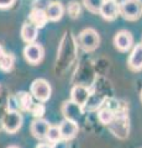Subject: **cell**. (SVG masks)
I'll use <instances>...</instances> for the list:
<instances>
[{
    "instance_id": "obj_6",
    "label": "cell",
    "mask_w": 142,
    "mask_h": 148,
    "mask_svg": "<svg viewBox=\"0 0 142 148\" xmlns=\"http://www.w3.org/2000/svg\"><path fill=\"white\" fill-rule=\"evenodd\" d=\"M114 45L120 52H127L134 46V36L130 31L121 30L116 32L115 37H114Z\"/></svg>"
},
{
    "instance_id": "obj_8",
    "label": "cell",
    "mask_w": 142,
    "mask_h": 148,
    "mask_svg": "<svg viewBox=\"0 0 142 148\" xmlns=\"http://www.w3.org/2000/svg\"><path fill=\"white\" fill-rule=\"evenodd\" d=\"M71 96H72L73 103H75L77 105H79V106H84L89 100L90 91L85 85L77 84V85H74L72 88Z\"/></svg>"
},
{
    "instance_id": "obj_19",
    "label": "cell",
    "mask_w": 142,
    "mask_h": 148,
    "mask_svg": "<svg viewBox=\"0 0 142 148\" xmlns=\"http://www.w3.org/2000/svg\"><path fill=\"white\" fill-rule=\"evenodd\" d=\"M105 0H83L84 6L88 9V11L93 14H99L100 9L104 5Z\"/></svg>"
},
{
    "instance_id": "obj_4",
    "label": "cell",
    "mask_w": 142,
    "mask_h": 148,
    "mask_svg": "<svg viewBox=\"0 0 142 148\" xmlns=\"http://www.w3.org/2000/svg\"><path fill=\"white\" fill-rule=\"evenodd\" d=\"M1 123H3V127L6 132L15 133L16 131H19L21 125H22V116L19 111L9 110L8 112L4 115Z\"/></svg>"
},
{
    "instance_id": "obj_24",
    "label": "cell",
    "mask_w": 142,
    "mask_h": 148,
    "mask_svg": "<svg viewBox=\"0 0 142 148\" xmlns=\"http://www.w3.org/2000/svg\"><path fill=\"white\" fill-rule=\"evenodd\" d=\"M52 148H69V145H68V141L61 140V141L54 143V145L52 146Z\"/></svg>"
},
{
    "instance_id": "obj_13",
    "label": "cell",
    "mask_w": 142,
    "mask_h": 148,
    "mask_svg": "<svg viewBox=\"0 0 142 148\" xmlns=\"http://www.w3.org/2000/svg\"><path fill=\"white\" fill-rule=\"evenodd\" d=\"M29 18L32 25H35L37 29H42V27L46 26V24L48 22V18H47V15H46V10H42V9H38V8H35L31 10L30 15H29Z\"/></svg>"
},
{
    "instance_id": "obj_26",
    "label": "cell",
    "mask_w": 142,
    "mask_h": 148,
    "mask_svg": "<svg viewBox=\"0 0 142 148\" xmlns=\"http://www.w3.org/2000/svg\"><path fill=\"white\" fill-rule=\"evenodd\" d=\"M4 53V49H3V47H1V46H0V56H1Z\"/></svg>"
},
{
    "instance_id": "obj_20",
    "label": "cell",
    "mask_w": 142,
    "mask_h": 148,
    "mask_svg": "<svg viewBox=\"0 0 142 148\" xmlns=\"http://www.w3.org/2000/svg\"><path fill=\"white\" fill-rule=\"evenodd\" d=\"M47 140L52 143H56L58 141L62 140V136H61V132H59V127L57 126H49L48 128V132H47Z\"/></svg>"
},
{
    "instance_id": "obj_21",
    "label": "cell",
    "mask_w": 142,
    "mask_h": 148,
    "mask_svg": "<svg viewBox=\"0 0 142 148\" xmlns=\"http://www.w3.org/2000/svg\"><path fill=\"white\" fill-rule=\"evenodd\" d=\"M30 112L34 115V117L36 119H42V116L46 112V108L42 103H37V104H32L30 108Z\"/></svg>"
},
{
    "instance_id": "obj_16",
    "label": "cell",
    "mask_w": 142,
    "mask_h": 148,
    "mask_svg": "<svg viewBox=\"0 0 142 148\" xmlns=\"http://www.w3.org/2000/svg\"><path fill=\"white\" fill-rule=\"evenodd\" d=\"M16 100V104H17V109H21V110H30L31 105H32V96H31L29 92L26 91H20L17 92V95L14 98Z\"/></svg>"
},
{
    "instance_id": "obj_17",
    "label": "cell",
    "mask_w": 142,
    "mask_h": 148,
    "mask_svg": "<svg viewBox=\"0 0 142 148\" xmlns=\"http://www.w3.org/2000/svg\"><path fill=\"white\" fill-rule=\"evenodd\" d=\"M14 64H15V57L11 53L4 52L0 56V71L10 72L14 68Z\"/></svg>"
},
{
    "instance_id": "obj_1",
    "label": "cell",
    "mask_w": 142,
    "mask_h": 148,
    "mask_svg": "<svg viewBox=\"0 0 142 148\" xmlns=\"http://www.w3.org/2000/svg\"><path fill=\"white\" fill-rule=\"evenodd\" d=\"M78 45L84 52H93L100 45V36L94 29H84L78 36Z\"/></svg>"
},
{
    "instance_id": "obj_18",
    "label": "cell",
    "mask_w": 142,
    "mask_h": 148,
    "mask_svg": "<svg viewBox=\"0 0 142 148\" xmlns=\"http://www.w3.org/2000/svg\"><path fill=\"white\" fill-rule=\"evenodd\" d=\"M114 117H115V114H114V111L109 108H105V109H102L98 112V119L99 121L104 123V125H110L113 122Z\"/></svg>"
},
{
    "instance_id": "obj_12",
    "label": "cell",
    "mask_w": 142,
    "mask_h": 148,
    "mask_svg": "<svg viewBox=\"0 0 142 148\" xmlns=\"http://www.w3.org/2000/svg\"><path fill=\"white\" fill-rule=\"evenodd\" d=\"M62 112L64 115L66 120H71V121H75L82 116V106L73 103L72 100L66 101L62 106Z\"/></svg>"
},
{
    "instance_id": "obj_7",
    "label": "cell",
    "mask_w": 142,
    "mask_h": 148,
    "mask_svg": "<svg viewBox=\"0 0 142 148\" xmlns=\"http://www.w3.org/2000/svg\"><path fill=\"white\" fill-rule=\"evenodd\" d=\"M100 15L104 20L113 21L120 15V4L115 0H105L104 5L100 9Z\"/></svg>"
},
{
    "instance_id": "obj_3",
    "label": "cell",
    "mask_w": 142,
    "mask_h": 148,
    "mask_svg": "<svg viewBox=\"0 0 142 148\" xmlns=\"http://www.w3.org/2000/svg\"><path fill=\"white\" fill-rule=\"evenodd\" d=\"M30 92L32 94V96L38 100L40 103H45L47 101L49 98H51V92H52V89H51V85L46 80V79H36L32 82L31 84V88H30Z\"/></svg>"
},
{
    "instance_id": "obj_2",
    "label": "cell",
    "mask_w": 142,
    "mask_h": 148,
    "mask_svg": "<svg viewBox=\"0 0 142 148\" xmlns=\"http://www.w3.org/2000/svg\"><path fill=\"white\" fill-rule=\"evenodd\" d=\"M120 14L129 21L139 20L142 15L141 0H122L120 3Z\"/></svg>"
},
{
    "instance_id": "obj_25",
    "label": "cell",
    "mask_w": 142,
    "mask_h": 148,
    "mask_svg": "<svg viewBox=\"0 0 142 148\" xmlns=\"http://www.w3.org/2000/svg\"><path fill=\"white\" fill-rule=\"evenodd\" d=\"M36 148H52V146H49L48 143H41V145H38Z\"/></svg>"
},
{
    "instance_id": "obj_11",
    "label": "cell",
    "mask_w": 142,
    "mask_h": 148,
    "mask_svg": "<svg viewBox=\"0 0 142 148\" xmlns=\"http://www.w3.org/2000/svg\"><path fill=\"white\" fill-rule=\"evenodd\" d=\"M78 125L75 121H71V120H64L61 125H59V132H61L62 140L69 141L72 138H74L78 133Z\"/></svg>"
},
{
    "instance_id": "obj_14",
    "label": "cell",
    "mask_w": 142,
    "mask_h": 148,
    "mask_svg": "<svg viewBox=\"0 0 142 148\" xmlns=\"http://www.w3.org/2000/svg\"><path fill=\"white\" fill-rule=\"evenodd\" d=\"M38 35V29L31 22H25L21 27V38L24 40V42L27 45L34 43Z\"/></svg>"
},
{
    "instance_id": "obj_9",
    "label": "cell",
    "mask_w": 142,
    "mask_h": 148,
    "mask_svg": "<svg viewBox=\"0 0 142 148\" xmlns=\"http://www.w3.org/2000/svg\"><path fill=\"white\" fill-rule=\"evenodd\" d=\"M127 64L131 71L139 72L142 69V43L135 45L127 59Z\"/></svg>"
},
{
    "instance_id": "obj_28",
    "label": "cell",
    "mask_w": 142,
    "mask_h": 148,
    "mask_svg": "<svg viewBox=\"0 0 142 148\" xmlns=\"http://www.w3.org/2000/svg\"><path fill=\"white\" fill-rule=\"evenodd\" d=\"M141 100H142V91H141Z\"/></svg>"
},
{
    "instance_id": "obj_10",
    "label": "cell",
    "mask_w": 142,
    "mask_h": 148,
    "mask_svg": "<svg viewBox=\"0 0 142 148\" xmlns=\"http://www.w3.org/2000/svg\"><path fill=\"white\" fill-rule=\"evenodd\" d=\"M48 128H49V123L43 119H35L32 123H31V133L37 140H43V138L47 137Z\"/></svg>"
},
{
    "instance_id": "obj_27",
    "label": "cell",
    "mask_w": 142,
    "mask_h": 148,
    "mask_svg": "<svg viewBox=\"0 0 142 148\" xmlns=\"http://www.w3.org/2000/svg\"><path fill=\"white\" fill-rule=\"evenodd\" d=\"M9 148H17V147H15V146H11V147H9Z\"/></svg>"
},
{
    "instance_id": "obj_5",
    "label": "cell",
    "mask_w": 142,
    "mask_h": 148,
    "mask_svg": "<svg viewBox=\"0 0 142 148\" xmlns=\"http://www.w3.org/2000/svg\"><path fill=\"white\" fill-rule=\"evenodd\" d=\"M24 56H25V59L30 64L36 66V64H38L43 59L45 49L40 43L34 42V43L27 45L24 48Z\"/></svg>"
},
{
    "instance_id": "obj_23",
    "label": "cell",
    "mask_w": 142,
    "mask_h": 148,
    "mask_svg": "<svg viewBox=\"0 0 142 148\" xmlns=\"http://www.w3.org/2000/svg\"><path fill=\"white\" fill-rule=\"evenodd\" d=\"M15 0H0V9H9L14 5Z\"/></svg>"
},
{
    "instance_id": "obj_22",
    "label": "cell",
    "mask_w": 142,
    "mask_h": 148,
    "mask_svg": "<svg viewBox=\"0 0 142 148\" xmlns=\"http://www.w3.org/2000/svg\"><path fill=\"white\" fill-rule=\"evenodd\" d=\"M67 11H68V15H69L72 18H77L78 16L80 15V12H82L80 4L78 1L69 3V4H68V8H67Z\"/></svg>"
},
{
    "instance_id": "obj_15",
    "label": "cell",
    "mask_w": 142,
    "mask_h": 148,
    "mask_svg": "<svg viewBox=\"0 0 142 148\" xmlns=\"http://www.w3.org/2000/svg\"><path fill=\"white\" fill-rule=\"evenodd\" d=\"M63 14H64V8L61 3L54 1L51 3L46 9V15H47L48 21H58L61 20Z\"/></svg>"
}]
</instances>
